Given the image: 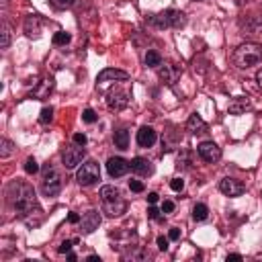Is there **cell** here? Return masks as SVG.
I'll use <instances>...</instances> for the list:
<instances>
[{
	"mask_svg": "<svg viewBox=\"0 0 262 262\" xmlns=\"http://www.w3.org/2000/svg\"><path fill=\"white\" fill-rule=\"evenodd\" d=\"M86 158V149L84 145H78V143H72L64 149V154H62V160H64V166L66 168H76L78 164H82V160Z\"/></svg>",
	"mask_w": 262,
	"mask_h": 262,
	"instance_id": "52a82bcc",
	"label": "cell"
},
{
	"mask_svg": "<svg viewBox=\"0 0 262 262\" xmlns=\"http://www.w3.org/2000/svg\"><path fill=\"white\" fill-rule=\"evenodd\" d=\"M56 5H58L60 9H70V7L76 5V0H56Z\"/></svg>",
	"mask_w": 262,
	"mask_h": 262,
	"instance_id": "e575fe53",
	"label": "cell"
},
{
	"mask_svg": "<svg viewBox=\"0 0 262 262\" xmlns=\"http://www.w3.org/2000/svg\"><path fill=\"white\" fill-rule=\"evenodd\" d=\"M158 199H160V195H158V193H149V195H147V203H149V205H156V203H158Z\"/></svg>",
	"mask_w": 262,
	"mask_h": 262,
	"instance_id": "ab89813d",
	"label": "cell"
},
{
	"mask_svg": "<svg viewBox=\"0 0 262 262\" xmlns=\"http://www.w3.org/2000/svg\"><path fill=\"white\" fill-rule=\"evenodd\" d=\"M51 119H54V109H51V107H45V109L41 111V115H39V123H41V125H47V123H51Z\"/></svg>",
	"mask_w": 262,
	"mask_h": 262,
	"instance_id": "83f0119b",
	"label": "cell"
},
{
	"mask_svg": "<svg viewBox=\"0 0 262 262\" xmlns=\"http://www.w3.org/2000/svg\"><path fill=\"white\" fill-rule=\"evenodd\" d=\"M170 189L176 191V193H180V191L184 189V180H182V178H172V180H170Z\"/></svg>",
	"mask_w": 262,
	"mask_h": 262,
	"instance_id": "d6a6232c",
	"label": "cell"
},
{
	"mask_svg": "<svg viewBox=\"0 0 262 262\" xmlns=\"http://www.w3.org/2000/svg\"><path fill=\"white\" fill-rule=\"evenodd\" d=\"M86 260H88V262H100V258H98L96 254H90V256L86 258Z\"/></svg>",
	"mask_w": 262,
	"mask_h": 262,
	"instance_id": "ee69618b",
	"label": "cell"
},
{
	"mask_svg": "<svg viewBox=\"0 0 262 262\" xmlns=\"http://www.w3.org/2000/svg\"><path fill=\"white\" fill-rule=\"evenodd\" d=\"M256 82H258V86L262 88V68H260V70L256 72Z\"/></svg>",
	"mask_w": 262,
	"mask_h": 262,
	"instance_id": "b9f144b4",
	"label": "cell"
},
{
	"mask_svg": "<svg viewBox=\"0 0 262 262\" xmlns=\"http://www.w3.org/2000/svg\"><path fill=\"white\" fill-rule=\"evenodd\" d=\"M70 41H72V35L66 31H58L54 35V45H68Z\"/></svg>",
	"mask_w": 262,
	"mask_h": 262,
	"instance_id": "4316f807",
	"label": "cell"
},
{
	"mask_svg": "<svg viewBox=\"0 0 262 262\" xmlns=\"http://www.w3.org/2000/svg\"><path fill=\"white\" fill-rule=\"evenodd\" d=\"M82 121H84V123H88V125H92V123H96V121H98V115L94 113L92 109H84V113H82Z\"/></svg>",
	"mask_w": 262,
	"mask_h": 262,
	"instance_id": "f1b7e54d",
	"label": "cell"
},
{
	"mask_svg": "<svg viewBox=\"0 0 262 262\" xmlns=\"http://www.w3.org/2000/svg\"><path fill=\"white\" fill-rule=\"evenodd\" d=\"M174 211V203L172 201H164L162 203V213H172Z\"/></svg>",
	"mask_w": 262,
	"mask_h": 262,
	"instance_id": "74e56055",
	"label": "cell"
},
{
	"mask_svg": "<svg viewBox=\"0 0 262 262\" xmlns=\"http://www.w3.org/2000/svg\"><path fill=\"white\" fill-rule=\"evenodd\" d=\"M248 109H250V100L246 96H236L230 102V107H228V111H230L232 115H242V113H246Z\"/></svg>",
	"mask_w": 262,
	"mask_h": 262,
	"instance_id": "ffe728a7",
	"label": "cell"
},
{
	"mask_svg": "<svg viewBox=\"0 0 262 262\" xmlns=\"http://www.w3.org/2000/svg\"><path fill=\"white\" fill-rule=\"evenodd\" d=\"M127 104H129V94L123 88L115 86V88H111L107 92V107L111 111H115V113H117V111H123Z\"/></svg>",
	"mask_w": 262,
	"mask_h": 262,
	"instance_id": "9c48e42d",
	"label": "cell"
},
{
	"mask_svg": "<svg viewBox=\"0 0 262 262\" xmlns=\"http://www.w3.org/2000/svg\"><path fill=\"white\" fill-rule=\"evenodd\" d=\"M244 3H248V0H236V5H244Z\"/></svg>",
	"mask_w": 262,
	"mask_h": 262,
	"instance_id": "bcb514c9",
	"label": "cell"
},
{
	"mask_svg": "<svg viewBox=\"0 0 262 262\" xmlns=\"http://www.w3.org/2000/svg\"><path fill=\"white\" fill-rule=\"evenodd\" d=\"M76 180L82 186H92L100 180V166L94 160H88L80 166V170L76 172Z\"/></svg>",
	"mask_w": 262,
	"mask_h": 262,
	"instance_id": "8992f818",
	"label": "cell"
},
{
	"mask_svg": "<svg viewBox=\"0 0 262 262\" xmlns=\"http://www.w3.org/2000/svg\"><path fill=\"white\" fill-rule=\"evenodd\" d=\"M113 141L119 149H127L129 147V131L127 129H117L113 135Z\"/></svg>",
	"mask_w": 262,
	"mask_h": 262,
	"instance_id": "7402d4cb",
	"label": "cell"
},
{
	"mask_svg": "<svg viewBox=\"0 0 262 262\" xmlns=\"http://www.w3.org/2000/svg\"><path fill=\"white\" fill-rule=\"evenodd\" d=\"M180 170H191L193 168V152L189 149H180L178 154V164H176Z\"/></svg>",
	"mask_w": 262,
	"mask_h": 262,
	"instance_id": "44dd1931",
	"label": "cell"
},
{
	"mask_svg": "<svg viewBox=\"0 0 262 262\" xmlns=\"http://www.w3.org/2000/svg\"><path fill=\"white\" fill-rule=\"evenodd\" d=\"M197 152H199L201 160H205V162H209V164H215V162L221 160V147H219L217 143H213V141H203V143L197 147Z\"/></svg>",
	"mask_w": 262,
	"mask_h": 262,
	"instance_id": "8fae6325",
	"label": "cell"
},
{
	"mask_svg": "<svg viewBox=\"0 0 262 262\" xmlns=\"http://www.w3.org/2000/svg\"><path fill=\"white\" fill-rule=\"evenodd\" d=\"M13 152H15V143L5 137L3 141H0V158H9Z\"/></svg>",
	"mask_w": 262,
	"mask_h": 262,
	"instance_id": "484cf974",
	"label": "cell"
},
{
	"mask_svg": "<svg viewBox=\"0 0 262 262\" xmlns=\"http://www.w3.org/2000/svg\"><path fill=\"white\" fill-rule=\"evenodd\" d=\"M160 213H162V211H160V209H156L154 205H152V207H149V209H147V215H149V217H152V219H156V221H164V217H162Z\"/></svg>",
	"mask_w": 262,
	"mask_h": 262,
	"instance_id": "836d02e7",
	"label": "cell"
},
{
	"mask_svg": "<svg viewBox=\"0 0 262 262\" xmlns=\"http://www.w3.org/2000/svg\"><path fill=\"white\" fill-rule=\"evenodd\" d=\"M7 199H9L11 207L17 211L21 221H25L29 228L39 226L37 219H43V211H41L39 203H37L35 189L31 184H27L23 180H13L7 186Z\"/></svg>",
	"mask_w": 262,
	"mask_h": 262,
	"instance_id": "6da1fadb",
	"label": "cell"
},
{
	"mask_svg": "<svg viewBox=\"0 0 262 262\" xmlns=\"http://www.w3.org/2000/svg\"><path fill=\"white\" fill-rule=\"evenodd\" d=\"M131 170L137 176H149L154 172V166H152V162L145 160V158H133L131 160Z\"/></svg>",
	"mask_w": 262,
	"mask_h": 262,
	"instance_id": "e0dca14e",
	"label": "cell"
},
{
	"mask_svg": "<svg viewBox=\"0 0 262 262\" xmlns=\"http://www.w3.org/2000/svg\"><path fill=\"white\" fill-rule=\"evenodd\" d=\"M129 74L125 70H115V68H107L102 70L98 76H96V82L98 84H104V82H117V80H127Z\"/></svg>",
	"mask_w": 262,
	"mask_h": 262,
	"instance_id": "5bb4252c",
	"label": "cell"
},
{
	"mask_svg": "<svg viewBox=\"0 0 262 262\" xmlns=\"http://www.w3.org/2000/svg\"><path fill=\"white\" fill-rule=\"evenodd\" d=\"M219 191H221L223 195H228V197H240V195H244L246 186H244L242 180L228 176V178H223V180L219 182Z\"/></svg>",
	"mask_w": 262,
	"mask_h": 262,
	"instance_id": "7c38bea8",
	"label": "cell"
},
{
	"mask_svg": "<svg viewBox=\"0 0 262 262\" xmlns=\"http://www.w3.org/2000/svg\"><path fill=\"white\" fill-rule=\"evenodd\" d=\"M41 191L45 197H56L60 195L62 191V174L51 166V164H45L43 170H41Z\"/></svg>",
	"mask_w": 262,
	"mask_h": 262,
	"instance_id": "5b68a950",
	"label": "cell"
},
{
	"mask_svg": "<svg viewBox=\"0 0 262 262\" xmlns=\"http://www.w3.org/2000/svg\"><path fill=\"white\" fill-rule=\"evenodd\" d=\"M25 172H27V174H37V172H39V164H37L35 158H27V162H25Z\"/></svg>",
	"mask_w": 262,
	"mask_h": 262,
	"instance_id": "f546056e",
	"label": "cell"
},
{
	"mask_svg": "<svg viewBox=\"0 0 262 262\" xmlns=\"http://www.w3.org/2000/svg\"><path fill=\"white\" fill-rule=\"evenodd\" d=\"M186 131H191L193 135H205V133L209 131V125L201 119V115L193 113V115L189 117V121H186Z\"/></svg>",
	"mask_w": 262,
	"mask_h": 262,
	"instance_id": "2e32d148",
	"label": "cell"
},
{
	"mask_svg": "<svg viewBox=\"0 0 262 262\" xmlns=\"http://www.w3.org/2000/svg\"><path fill=\"white\" fill-rule=\"evenodd\" d=\"M100 199H102L104 211H107L111 217H119V215H123L125 209H127V203H125V199L121 197V191L115 189V186H111V184H107V186H102V189H100Z\"/></svg>",
	"mask_w": 262,
	"mask_h": 262,
	"instance_id": "3957f363",
	"label": "cell"
},
{
	"mask_svg": "<svg viewBox=\"0 0 262 262\" xmlns=\"http://www.w3.org/2000/svg\"><path fill=\"white\" fill-rule=\"evenodd\" d=\"M145 66L147 68H160L162 66V56L156 51V49H149L145 54Z\"/></svg>",
	"mask_w": 262,
	"mask_h": 262,
	"instance_id": "603a6c76",
	"label": "cell"
},
{
	"mask_svg": "<svg viewBox=\"0 0 262 262\" xmlns=\"http://www.w3.org/2000/svg\"><path fill=\"white\" fill-rule=\"evenodd\" d=\"M129 189H131L133 193H143V191H145V186H143L141 180H129Z\"/></svg>",
	"mask_w": 262,
	"mask_h": 262,
	"instance_id": "1f68e13d",
	"label": "cell"
},
{
	"mask_svg": "<svg viewBox=\"0 0 262 262\" xmlns=\"http://www.w3.org/2000/svg\"><path fill=\"white\" fill-rule=\"evenodd\" d=\"M180 76H182V68H180L178 64L164 62V64L158 68V78H160L164 84H168V86H174Z\"/></svg>",
	"mask_w": 262,
	"mask_h": 262,
	"instance_id": "ba28073f",
	"label": "cell"
},
{
	"mask_svg": "<svg viewBox=\"0 0 262 262\" xmlns=\"http://www.w3.org/2000/svg\"><path fill=\"white\" fill-rule=\"evenodd\" d=\"M0 37H3V41H0V47L3 49H9L11 47V41H13V29L9 23L3 25V33H0Z\"/></svg>",
	"mask_w": 262,
	"mask_h": 262,
	"instance_id": "cb8c5ba5",
	"label": "cell"
},
{
	"mask_svg": "<svg viewBox=\"0 0 262 262\" xmlns=\"http://www.w3.org/2000/svg\"><path fill=\"white\" fill-rule=\"evenodd\" d=\"M25 33H27V37H39L41 21H39V17H37V15H29L25 19Z\"/></svg>",
	"mask_w": 262,
	"mask_h": 262,
	"instance_id": "ac0fdd59",
	"label": "cell"
},
{
	"mask_svg": "<svg viewBox=\"0 0 262 262\" xmlns=\"http://www.w3.org/2000/svg\"><path fill=\"white\" fill-rule=\"evenodd\" d=\"M51 90H54V78H43L41 82H35L33 96H35V98H45Z\"/></svg>",
	"mask_w": 262,
	"mask_h": 262,
	"instance_id": "d6986e66",
	"label": "cell"
},
{
	"mask_svg": "<svg viewBox=\"0 0 262 262\" xmlns=\"http://www.w3.org/2000/svg\"><path fill=\"white\" fill-rule=\"evenodd\" d=\"M78 244V240H66V242H62L60 246H58V252L60 254H68L70 250H72V246H76Z\"/></svg>",
	"mask_w": 262,
	"mask_h": 262,
	"instance_id": "4dcf8cb0",
	"label": "cell"
},
{
	"mask_svg": "<svg viewBox=\"0 0 262 262\" xmlns=\"http://www.w3.org/2000/svg\"><path fill=\"white\" fill-rule=\"evenodd\" d=\"M68 221H70V223H78V221H80V215H78V213H70V215H68Z\"/></svg>",
	"mask_w": 262,
	"mask_h": 262,
	"instance_id": "60d3db41",
	"label": "cell"
},
{
	"mask_svg": "<svg viewBox=\"0 0 262 262\" xmlns=\"http://www.w3.org/2000/svg\"><path fill=\"white\" fill-rule=\"evenodd\" d=\"M68 260H70V262H74V260H76V254H72V252H68Z\"/></svg>",
	"mask_w": 262,
	"mask_h": 262,
	"instance_id": "f6af8a7d",
	"label": "cell"
},
{
	"mask_svg": "<svg viewBox=\"0 0 262 262\" xmlns=\"http://www.w3.org/2000/svg\"><path fill=\"white\" fill-rule=\"evenodd\" d=\"M129 170H131V162H127V160H123V158H119V156L107 160V172H109L111 178H121V176H125Z\"/></svg>",
	"mask_w": 262,
	"mask_h": 262,
	"instance_id": "30bf717a",
	"label": "cell"
},
{
	"mask_svg": "<svg viewBox=\"0 0 262 262\" xmlns=\"http://www.w3.org/2000/svg\"><path fill=\"white\" fill-rule=\"evenodd\" d=\"M168 240H170V238H164V236L158 238V248H160L162 252H166V250L170 248V246H168Z\"/></svg>",
	"mask_w": 262,
	"mask_h": 262,
	"instance_id": "d590c367",
	"label": "cell"
},
{
	"mask_svg": "<svg viewBox=\"0 0 262 262\" xmlns=\"http://www.w3.org/2000/svg\"><path fill=\"white\" fill-rule=\"evenodd\" d=\"M168 238H170V240H180V230H178V228H172V230L168 232Z\"/></svg>",
	"mask_w": 262,
	"mask_h": 262,
	"instance_id": "f35d334b",
	"label": "cell"
},
{
	"mask_svg": "<svg viewBox=\"0 0 262 262\" xmlns=\"http://www.w3.org/2000/svg\"><path fill=\"white\" fill-rule=\"evenodd\" d=\"M207 217H209L207 205H205V203H197V205L193 207V219H195V221H205Z\"/></svg>",
	"mask_w": 262,
	"mask_h": 262,
	"instance_id": "d4e9b609",
	"label": "cell"
},
{
	"mask_svg": "<svg viewBox=\"0 0 262 262\" xmlns=\"http://www.w3.org/2000/svg\"><path fill=\"white\" fill-rule=\"evenodd\" d=\"M230 260H242V254H230V256H228V262H230Z\"/></svg>",
	"mask_w": 262,
	"mask_h": 262,
	"instance_id": "7bdbcfd3",
	"label": "cell"
},
{
	"mask_svg": "<svg viewBox=\"0 0 262 262\" xmlns=\"http://www.w3.org/2000/svg\"><path fill=\"white\" fill-rule=\"evenodd\" d=\"M158 139V133L154 131V127H147L143 125L139 131H137V145L139 147H152Z\"/></svg>",
	"mask_w": 262,
	"mask_h": 262,
	"instance_id": "9a60e30c",
	"label": "cell"
},
{
	"mask_svg": "<svg viewBox=\"0 0 262 262\" xmlns=\"http://www.w3.org/2000/svg\"><path fill=\"white\" fill-rule=\"evenodd\" d=\"M74 143L86 145V135H84V133H74Z\"/></svg>",
	"mask_w": 262,
	"mask_h": 262,
	"instance_id": "8d00e7d4",
	"label": "cell"
},
{
	"mask_svg": "<svg viewBox=\"0 0 262 262\" xmlns=\"http://www.w3.org/2000/svg\"><path fill=\"white\" fill-rule=\"evenodd\" d=\"M149 23L156 29H182L186 25V15L176 9H166L158 15H154L149 19Z\"/></svg>",
	"mask_w": 262,
	"mask_h": 262,
	"instance_id": "277c9868",
	"label": "cell"
},
{
	"mask_svg": "<svg viewBox=\"0 0 262 262\" xmlns=\"http://www.w3.org/2000/svg\"><path fill=\"white\" fill-rule=\"evenodd\" d=\"M98 226H100V213L98 211H94V209H90V211H86L84 215H82V219H80V230H82V234H92L94 230H98Z\"/></svg>",
	"mask_w": 262,
	"mask_h": 262,
	"instance_id": "4fadbf2b",
	"label": "cell"
},
{
	"mask_svg": "<svg viewBox=\"0 0 262 262\" xmlns=\"http://www.w3.org/2000/svg\"><path fill=\"white\" fill-rule=\"evenodd\" d=\"M262 62V45L260 43H242L234 51V64L240 70H248L252 66H258Z\"/></svg>",
	"mask_w": 262,
	"mask_h": 262,
	"instance_id": "7a4b0ae2",
	"label": "cell"
}]
</instances>
